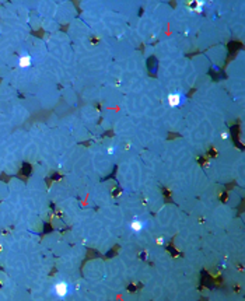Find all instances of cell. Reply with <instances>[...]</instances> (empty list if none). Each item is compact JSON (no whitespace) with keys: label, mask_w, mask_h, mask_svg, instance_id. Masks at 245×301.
<instances>
[{"label":"cell","mask_w":245,"mask_h":301,"mask_svg":"<svg viewBox=\"0 0 245 301\" xmlns=\"http://www.w3.org/2000/svg\"><path fill=\"white\" fill-rule=\"evenodd\" d=\"M143 228H144V221H142V220L135 219L133 221L130 223V230L133 232H140Z\"/></svg>","instance_id":"cell-3"},{"label":"cell","mask_w":245,"mask_h":301,"mask_svg":"<svg viewBox=\"0 0 245 301\" xmlns=\"http://www.w3.org/2000/svg\"><path fill=\"white\" fill-rule=\"evenodd\" d=\"M31 63H32V59H31L30 55H24V56H21V57H20V60H18V66L23 67V69L30 67Z\"/></svg>","instance_id":"cell-4"},{"label":"cell","mask_w":245,"mask_h":301,"mask_svg":"<svg viewBox=\"0 0 245 301\" xmlns=\"http://www.w3.org/2000/svg\"><path fill=\"white\" fill-rule=\"evenodd\" d=\"M167 102H168L169 106H172V108L179 106L182 102H184V94H181V93H171L168 95V98H167Z\"/></svg>","instance_id":"cell-2"},{"label":"cell","mask_w":245,"mask_h":301,"mask_svg":"<svg viewBox=\"0 0 245 301\" xmlns=\"http://www.w3.org/2000/svg\"><path fill=\"white\" fill-rule=\"evenodd\" d=\"M155 241H157V242H158V244H164V238H157V240H155Z\"/></svg>","instance_id":"cell-5"},{"label":"cell","mask_w":245,"mask_h":301,"mask_svg":"<svg viewBox=\"0 0 245 301\" xmlns=\"http://www.w3.org/2000/svg\"><path fill=\"white\" fill-rule=\"evenodd\" d=\"M52 290H53V294L58 298H66L70 293V284L67 282H64V280H59V282H56L53 284Z\"/></svg>","instance_id":"cell-1"}]
</instances>
